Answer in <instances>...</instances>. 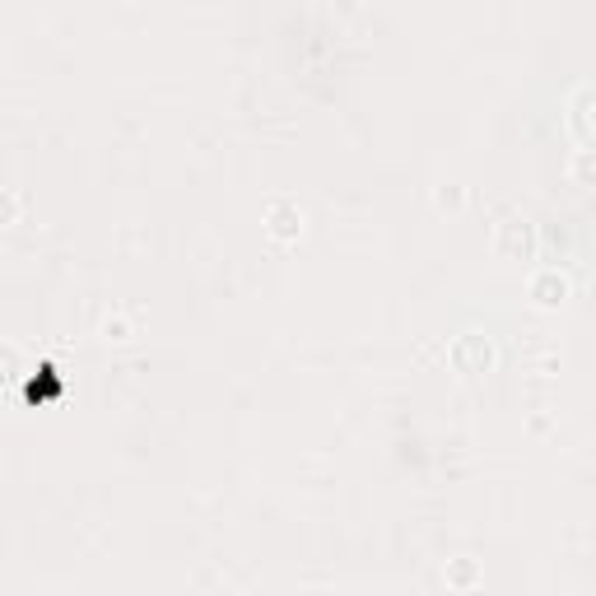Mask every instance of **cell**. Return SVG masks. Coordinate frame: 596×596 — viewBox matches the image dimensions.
Wrapping results in <instances>:
<instances>
[{"label": "cell", "mask_w": 596, "mask_h": 596, "mask_svg": "<svg viewBox=\"0 0 596 596\" xmlns=\"http://www.w3.org/2000/svg\"><path fill=\"white\" fill-rule=\"evenodd\" d=\"M452 354H457V364L466 368V373H480V368H489V345H485V350H480L475 340H461V345H457V350H452Z\"/></svg>", "instance_id": "7a4b0ae2"}, {"label": "cell", "mask_w": 596, "mask_h": 596, "mask_svg": "<svg viewBox=\"0 0 596 596\" xmlns=\"http://www.w3.org/2000/svg\"><path fill=\"white\" fill-rule=\"evenodd\" d=\"M14 219H19V196L0 187V229H5V224H14Z\"/></svg>", "instance_id": "5b68a950"}, {"label": "cell", "mask_w": 596, "mask_h": 596, "mask_svg": "<svg viewBox=\"0 0 596 596\" xmlns=\"http://www.w3.org/2000/svg\"><path fill=\"white\" fill-rule=\"evenodd\" d=\"M131 336H136V331H131L126 317H108V322H103V340H117V345H122V340H131Z\"/></svg>", "instance_id": "277c9868"}, {"label": "cell", "mask_w": 596, "mask_h": 596, "mask_svg": "<svg viewBox=\"0 0 596 596\" xmlns=\"http://www.w3.org/2000/svg\"><path fill=\"white\" fill-rule=\"evenodd\" d=\"M271 233L275 238H298L303 233V210L294 201H271Z\"/></svg>", "instance_id": "6da1fadb"}, {"label": "cell", "mask_w": 596, "mask_h": 596, "mask_svg": "<svg viewBox=\"0 0 596 596\" xmlns=\"http://www.w3.org/2000/svg\"><path fill=\"white\" fill-rule=\"evenodd\" d=\"M536 298H541V303H564V280H555V275L536 280Z\"/></svg>", "instance_id": "3957f363"}]
</instances>
